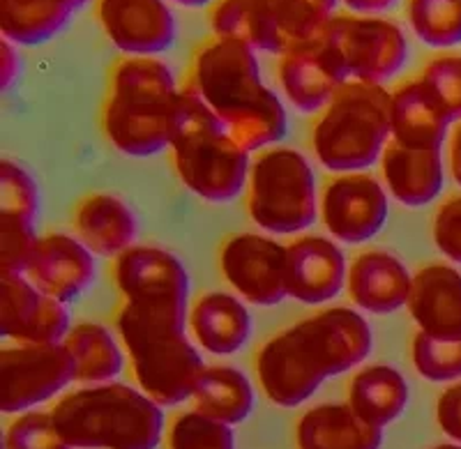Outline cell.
<instances>
[{
  "mask_svg": "<svg viewBox=\"0 0 461 449\" xmlns=\"http://www.w3.org/2000/svg\"><path fill=\"white\" fill-rule=\"evenodd\" d=\"M319 40L348 81L383 85L409 60L406 35L388 16L332 14Z\"/></svg>",
  "mask_w": 461,
  "mask_h": 449,
  "instance_id": "cell-9",
  "label": "cell"
},
{
  "mask_svg": "<svg viewBox=\"0 0 461 449\" xmlns=\"http://www.w3.org/2000/svg\"><path fill=\"white\" fill-rule=\"evenodd\" d=\"M72 229L93 254L106 258L121 256L134 247L139 224L134 210L115 193L90 192L72 208Z\"/></svg>",
  "mask_w": 461,
  "mask_h": 449,
  "instance_id": "cell-20",
  "label": "cell"
},
{
  "mask_svg": "<svg viewBox=\"0 0 461 449\" xmlns=\"http://www.w3.org/2000/svg\"><path fill=\"white\" fill-rule=\"evenodd\" d=\"M3 413H26L77 381V366L63 344H16L0 350Z\"/></svg>",
  "mask_w": 461,
  "mask_h": 449,
  "instance_id": "cell-11",
  "label": "cell"
},
{
  "mask_svg": "<svg viewBox=\"0 0 461 449\" xmlns=\"http://www.w3.org/2000/svg\"><path fill=\"white\" fill-rule=\"evenodd\" d=\"M49 413L72 449H158L162 443V406L121 382L74 390Z\"/></svg>",
  "mask_w": 461,
  "mask_h": 449,
  "instance_id": "cell-4",
  "label": "cell"
},
{
  "mask_svg": "<svg viewBox=\"0 0 461 449\" xmlns=\"http://www.w3.org/2000/svg\"><path fill=\"white\" fill-rule=\"evenodd\" d=\"M403 10L413 35L427 47L461 44V0H406Z\"/></svg>",
  "mask_w": 461,
  "mask_h": 449,
  "instance_id": "cell-31",
  "label": "cell"
},
{
  "mask_svg": "<svg viewBox=\"0 0 461 449\" xmlns=\"http://www.w3.org/2000/svg\"><path fill=\"white\" fill-rule=\"evenodd\" d=\"M411 360L425 381L447 382L461 378V335L436 337L418 329L411 344Z\"/></svg>",
  "mask_w": 461,
  "mask_h": 449,
  "instance_id": "cell-32",
  "label": "cell"
},
{
  "mask_svg": "<svg viewBox=\"0 0 461 449\" xmlns=\"http://www.w3.org/2000/svg\"><path fill=\"white\" fill-rule=\"evenodd\" d=\"M90 0H0V31L16 47H40L68 28Z\"/></svg>",
  "mask_w": 461,
  "mask_h": 449,
  "instance_id": "cell-27",
  "label": "cell"
},
{
  "mask_svg": "<svg viewBox=\"0 0 461 449\" xmlns=\"http://www.w3.org/2000/svg\"><path fill=\"white\" fill-rule=\"evenodd\" d=\"M194 410L236 427L254 410V387L233 366H205L192 392Z\"/></svg>",
  "mask_w": 461,
  "mask_h": 449,
  "instance_id": "cell-29",
  "label": "cell"
},
{
  "mask_svg": "<svg viewBox=\"0 0 461 449\" xmlns=\"http://www.w3.org/2000/svg\"><path fill=\"white\" fill-rule=\"evenodd\" d=\"M348 406L374 427H388L409 406V382L394 366H365L348 382Z\"/></svg>",
  "mask_w": 461,
  "mask_h": 449,
  "instance_id": "cell-28",
  "label": "cell"
},
{
  "mask_svg": "<svg viewBox=\"0 0 461 449\" xmlns=\"http://www.w3.org/2000/svg\"><path fill=\"white\" fill-rule=\"evenodd\" d=\"M44 295L69 304L79 300L95 282V254L77 236H40L23 270Z\"/></svg>",
  "mask_w": 461,
  "mask_h": 449,
  "instance_id": "cell-16",
  "label": "cell"
},
{
  "mask_svg": "<svg viewBox=\"0 0 461 449\" xmlns=\"http://www.w3.org/2000/svg\"><path fill=\"white\" fill-rule=\"evenodd\" d=\"M298 449H381L383 428L374 427L348 403L310 408L295 427Z\"/></svg>",
  "mask_w": 461,
  "mask_h": 449,
  "instance_id": "cell-25",
  "label": "cell"
},
{
  "mask_svg": "<svg viewBox=\"0 0 461 449\" xmlns=\"http://www.w3.org/2000/svg\"><path fill=\"white\" fill-rule=\"evenodd\" d=\"M339 3L351 14L365 16H383L385 12L394 10L399 5V0H339Z\"/></svg>",
  "mask_w": 461,
  "mask_h": 449,
  "instance_id": "cell-41",
  "label": "cell"
},
{
  "mask_svg": "<svg viewBox=\"0 0 461 449\" xmlns=\"http://www.w3.org/2000/svg\"><path fill=\"white\" fill-rule=\"evenodd\" d=\"M390 139V93L362 81H346L316 113L310 131L314 157L335 173L369 168L381 159Z\"/></svg>",
  "mask_w": 461,
  "mask_h": 449,
  "instance_id": "cell-7",
  "label": "cell"
},
{
  "mask_svg": "<svg viewBox=\"0 0 461 449\" xmlns=\"http://www.w3.org/2000/svg\"><path fill=\"white\" fill-rule=\"evenodd\" d=\"M5 449H72L58 434L51 413L26 410L10 424Z\"/></svg>",
  "mask_w": 461,
  "mask_h": 449,
  "instance_id": "cell-36",
  "label": "cell"
},
{
  "mask_svg": "<svg viewBox=\"0 0 461 449\" xmlns=\"http://www.w3.org/2000/svg\"><path fill=\"white\" fill-rule=\"evenodd\" d=\"M304 3H310V5L319 7V10L328 12V14H332V10H335V5L339 3V0H304Z\"/></svg>",
  "mask_w": 461,
  "mask_h": 449,
  "instance_id": "cell-44",
  "label": "cell"
},
{
  "mask_svg": "<svg viewBox=\"0 0 461 449\" xmlns=\"http://www.w3.org/2000/svg\"><path fill=\"white\" fill-rule=\"evenodd\" d=\"M372 346V328L356 309L330 307L270 337L254 355V371L270 401L295 408L328 378L367 360Z\"/></svg>",
  "mask_w": 461,
  "mask_h": 449,
  "instance_id": "cell-1",
  "label": "cell"
},
{
  "mask_svg": "<svg viewBox=\"0 0 461 449\" xmlns=\"http://www.w3.org/2000/svg\"><path fill=\"white\" fill-rule=\"evenodd\" d=\"M95 19L122 56H159L176 44V16L167 0H95Z\"/></svg>",
  "mask_w": 461,
  "mask_h": 449,
  "instance_id": "cell-15",
  "label": "cell"
},
{
  "mask_svg": "<svg viewBox=\"0 0 461 449\" xmlns=\"http://www.w3.org/2000/svg\"><path fill=\"white\" fill-rule=\"evenodd\" d=\"M210 31L252 47L254 51H286L275 19L273 0H215L208 12Z\"/></svg>",
  "mask_w": 461,
  "mask_h": 449,
  "instance_id": "cell-26",
  "label": "cell"
},
{
  "mask_svg": "<svg viewBox=\"0 0 461 449\" xmlns=\"http://www.w3.org/2000/svg\"><path fill=\"white\" fill-rule=\"evenodd\" d=\"M63 346L72 355L79 382H88V385L111 382L122 371L125 348H122V344H118V339L104 325H74L65 337Z\"/></svg>",
  "mask_w": 461,
  "mask_h": 449,
  "instance_id": "cell-30",
  "label": "cell"
},
{
  "mask_svg": "<svg viewBox=\"0 0 461 449\" xmlns=\"http://www.w3.org/2000/svg\"><path fill=\"white\" fill-rule=\"evenodd\" d=\"M69 309L22 272H0V332L14 344H63Z\"/></svg>",
  "mask_w": 461,
  "mask_h": 449,
  "instance_id": "cell-14",
  "label": "cell"
},
{
  "mask_svg": "<svg viewBox=\"0 0 461 449\" xmlns=\"http://www.w3.org/2000/svg\"><path fill=\"white\" fill-rule=\"evenodd\" d=\"M183 111V85L158 56H122L109 69L100 127L125 157L168 150Z\"/></svg>",
  "mask_w": 461,
  "mask_h": 449,
  "instance_id": "cell-3",
  "label": "cell"
},
{
  "mask_svg": "<svg viewBox=\"0 0 461 449\" xmlns=\"http://www.w3.org/2000/svg\"><path fill=\"white\" fill-rule=\"evenodd\" d=\"M348 263L328 238L303 236L286 245L288 298L303 304H323L346 286Z\"/></svg>",
  "mask_w": 461,
  "mask_h": 449,
  "instance_id": "cell-17",
  "label": "cell"
},
{
  "mask_svg": "<svg viewBox=\"0 0 461 449\" xmlns=\"http://www.w3.org/2000/svg\"><path fill=\"white\" fill-rule=\"evenodd\" d=\"M381 178L399 203L429 205L443 189V152L438 148H409L390 139L381 159Z\"/></svg>",
  "mask_w": 461,
  "mask_h": 449,
  "instance_id": "cell-22",
  "label": "cell"
},
{
  "mask_svg": "<svg viewBox=\"0 0 461 449\" xmlns=\"http://www.w3.org/2000/svg\"><path fill=\"white\" fill-rule=\"evenodd\" d=\"M176 5L189 7V10H199V7H210L215 0H171Z\"/></svg>",
  "mask_w": 461,
  "mask_h": 449,
  "instance_id": "cell-43",
  "label": "cell"
},
{
  "mask_svg": "<svg viewBox=\"0 0 461 449\" xmlns=\"http://www.w3.org/2000/svg\"><path fill=\"white\" fill-rule=\"evenodd\" d=\"M187 328L210 355H233L252 337V316L238 295L210 291L189 304Z\"/></svg>",
  "mask_w": 461,
  "mask_h": 449,
  "instance_id": "cell-24",
  "label": "cell"
},
{
  "mask_svg": "<svg viewBox=\"0 0 461 449\" xmlns=\"http://www.w3.org/2000/svg\"><path fill=\"white\" fill-rule=\"evenodd\" d=\"M450 125V118L422 76L402 81L390 93V127L393 139L402 146L443 150Z\"/></svg>",
  "mask_w": 461,
  "mask_h": 449,
  "instance_id": "cell-23",
  "label": "cell"
},
{
  "mask_svg": "<svg viewBox=\"0 0 461 449\" xmlns=\"http://www.w3.org/2000/svg\"><path fill=\"white\" fill-rule=\"evenodd\" d=\"M111 272L121 304L148 314L189 319V274L171 251L134 245L113 258Z\"/></svg>",
  "mask_w": 461,
  "mask_h": 449,
  "instance_id": "cell-10",
  "label": "cell"
},
{
  "mask_svg": "<svg viewBox=\"0 0 461 449\" xmlns=\"http://www.w3.org/2000/svg\"><path fill=\"white\" fill-rule=\"evenodd\" d=\"M436 419H438L443 434L461 443V382L447 387L446 392L440 394L438 403H436Z\"/></svg>",
  "mask_w": 461,
  "mask_h": 449,
  "instance_id": "cell-39",
  "label": "cell"
},
{
  "mask_svg": "<svg viewBox=\"0 0 461 449\" xmlns=\"http://www.w3.org/2000/svg\"><path fill=\"white\" fill-rule=\"evenodd\" d=\"M420 76L425 79L438 104L443 106L450 122L461 121V56L459 53H438L429 58Z\"/></svg>",
  "mask_w": 461,
  "mask_h": 449,
  "instance_id": "cell-35",
  "label": "cell"
},
{
  "mask_svg": "<svg viewBox=\"0 0 461 449\" xmlns=\"http://www.w3.org/2000/svg\"><path fill=\"white\" fill-rule=\"evenodd\" d=\"M447 155H450V173L456 184H461V121L455 122L450 131V143H447Z\"/></svg>",
  "mask_w": 461,
  "mask_h": 449,
  "instance_id": "cell-42",
  "label": "cell"
},
{
  "mask_svg": "<svg viewBox=\"0 0 461 449\" xmlns=\"http://www.w3.org/2000/svg\"><path fill=\"white\" fill-rule=\"evenodd\" d=\"M277 81L291 104L303 113H319L346 84L344 72L319 37L314 42L282 53L277 60Z\"/></svg>",
  "mask_w": 461,
  "mask_h": 449,
  "instance_id": "cell-18",
  "label": "cell"
},
{
  "mask_svg": "<svg viewBox=\"0 0 461 449\" xmlns=\"http://www.w3.org/2000/svg\"><path fill=\"white\" fill-rule=\"evenodd\" d=\"M0 217L35 224L40 217V187L19 162H0Z\"/></svg>",
  "mask_w": 461,
  "mask_h": 449,
  "instance_id": "cell-33",
  "label": "cell"
},
{
  "mask_svg": "<svg viewBox=\"0 0 461 449\" xmlns=\"http://www.w3.org/2000/svg\"><path fill=\"white\" fill-rule=\"evenodd\" d=\"M37 240L40 236H37L35 224L0 217V272H22L23 274Z\"/></svg>",
  "mask_w": 461,
  "mask_h": 449,
  "instance_id": "cell-37",
  "label": "cell"
},
{
  "mask_svg": "<svg viewBox=\"0 0 461 449\" xmlns=\"http://www.w3.org/2000/svg\"><path fill=\"white\" fill-rule=\"evenodd\" d=\"M168 155L180 183L199 199L229 203L245 192L252 166L249 152L185 85L180 122Z\"/></svg>",
  "mask_w": 461,
  "mask_h": 449,
  "instance_id": "cell-6",
  "label": "cell"
},
{
  "mask_svg": "<svg viewBox=\"0 0 461 449\" xmlns=\"http://www.w3.org/2000/svg\"><path fill=\"white\" fill-rule=\"evenodd\" d=\"M431 449H461V445H436Z\"/></svg>",
  "mask_w": 461,
  "mask_h": 449,
  "instance_id": "cell-45",
  "label": "cell"
},
{
  "mask_svg": "<svg viewBox=\"0 0 461 449\" xmlns=\"http://www.w3.org/2000/svg\"><path fill=\"white\" fill-rule=\"evenodd\" d=\"M183 85L247 152L279 146L286 136L282 100L263 84L257 51L238 40L210 35L196 44Z\"/></svg>",
  "mask_w": 461,
  "mask_h": 449,
  "instance_id": "cell-2",
  "label": "cell"
},
{
  "mask_svg": "<svg viewBox=\"0 0 461 449\" xmlns=\"http://www.w3.org/2000/svg\"><path fill=\"white\" fill-rule=\"evenodd\" d=\"M406 307L420 332L436 337H459L461 272L446 263H429L420 267L413 274Z\"/></svg>",
  "mask_w": 461,
  "mask_h": 449,
  "instance_id": "cell-21",
  "label": "cell"
},
{
  "mask_svg": "<svg viewBox=\"0 0 461 449\" xmlns=\"http://www.w3.org/2000/svg\"><path fill=\"white\" fill-rule=\"evenodd\" d=\"M221 277L238 298L257 307H275L288 298L286 245L261 233H233L217 251Z\"/></svg>",
  "mask_w": 461,
  "mask_h": 449,
  "instance_id": "cell-12",
  "label": "cell"
},
{
  "mask_svg": "<svg viewBox=\"0 0 461 449\" xmlns=\"http://www.w3.org/2000/svg\"><path fill=\"white\" fill-rule=\"evenodd\" d=\"M431 236L443 256L461 263V193L438 205L431 221Z\"/></svg>",
  "mask_w": 461,
  "mask_h": 449,
  "instance_id": "cell-38",
  "label": "cell"
},
{
  "mask_svg": "<svg viewBox=\"0 0 461 449\" xmlns=\"http://www.w3.org/2000/svg\"><path fill=\"white\" fill-rule=\"evenodd\" d=\"M413 274L402 261L383 249L357 254L348 265L346 291L357 309L369 314H393L409 304Z\"/></svg>",
  "mask_w": 461,
  "mask_h": 449,
  "instance_id": "cell-19",
  "label": "cell"
},
{
  "mask_svg": "<svg viewBox=\"0 0 461 449\" xmlns=\"http://www.w3.org/2000/svg\"><path fill=\"white\" fill-rule=\"evenodd\" d=\"M113 323L141 392L159 406H178L192 399L205 364L185 335L187 320L121 304Z\"/></svg>",
  "mask_w": 461,
  "mask_h": 449,
  "instance_id": "cell-5",
  "label": "cell"
},
{
  "mask_svg": "<svg viewBox=\"0 0 461 449\" xmlns=\"http://www.w3.org/2000/svg\"><path fill=\"white\" fill-rule=\"evenodd\" d=\"M319 212L335 240L360 245L376 238L388 221V192L365 171L337 173L321 192Z\"/></svg>",
  "mask_w": 461,
  "mask_h": 449,
  "instance_id": "cell-13",
  "label": "cell"
},
{
  "mask_svg": "<svg viewBox=\"0 0 461 449\" xmlns=\"http://www.w3.org/2000/svg\"><path fill=\"white\" fill-rule=\"evenodd\" d=\"M22 74V56H19V47L12 40L3 37L0 42V88L3 93L12 88Z\"/></svg>",
  "mask_w": 461,
  "mask_h": 449,
  "instance_id": "cell-40",
  "label": "cell"
},
{
  "mask_svg": "<svg viewBox=\"0 0 461 449\" xmlns=\"http://www.w3.org/2000/svg\"><path fill=\"white\" fill-rule=\"evenodd\" d=\"M168 449H236V438L229 424L189 410L168 427Z\"/></svg>",
  "mask_w": 461,
  "mask_h": 449,
  "instance_id": "cell-34",
  "label": "cell"
},
{
  "mask_svg": "<svg viewBox=\"0 0 461 449\" xmlns=\"http://www.w3.org/2000/svg\"><path fill=\"white\" fill-rule=\"evenodd\" d=\"M319 189L310 159L294 148L273 146L249 166L245 208L249 220L273 236H294L319 217Z\"/></svg>",
  "mask_w": 461,
  "mask_h": 449,
  "instance_id": "cell-8",
  "label": "cell"
}]
</instances>
